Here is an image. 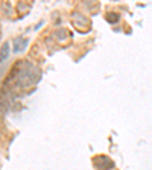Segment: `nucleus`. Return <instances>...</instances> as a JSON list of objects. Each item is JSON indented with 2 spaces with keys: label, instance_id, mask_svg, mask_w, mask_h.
Here are the masks:
<instances>
[{
  "label": "nucleus",
  "instance_id": "f257e3e1",
  "mask_svg": "<svg viewBox=\"0 0 152 170\" xmlns=\"http://www.w3.org/2000/svg\"><path fill=\"white\" fill-rule=\"evenodd\" d=\"M26 44H28L26 40H21L20 42H18V40H17V41H15V52H21V50L26 47Z\"/></svg>",
  "mask_w": 152,
  "mask_h": 170
},
{
  "label": "nucleus",
  "instance_id": "f03ea898",
  "mask_svg": "<svg viewBox=\"0 0 152 170\" xmlns=\"http://www.w3.org/2000/svg\"><path fill=\"white\" fill-rule=\"evenodd\" d=\"M8 49H9L8 44H3V49H2V61L3 62H5V58L8 56Z\"/></svg>",
  "mask_w": 152,
  "mask_h": 170
}]
</instances>
